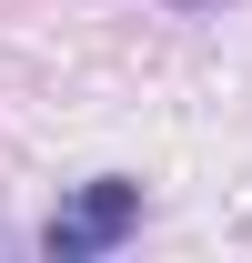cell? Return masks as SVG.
Wrapping results in <instances>:
<instances>
[{"label": "cell", "mask_w": 252, "mask_h": 263, "mask_svg": "<svg viewBox=\"0 0 252 263\" xmlns=\"http://www.w3.org/2000/svg\"><path fill=\"white\" fill-rule=\"evenodd\" d=\"M131 233H141V182H131V172H91V182L40 223V253L51 263H91V253H111V243H131Z\"/></svg>", "instance_id": "obj_1"}, {"label": "cell", "mask_w": 252, "mask_h": 263, "mask_svg": "<svg viewBox=\"0 0 252 263\" xmlns=\"http://www.w3.org/2000/svg\"><path fill=\"white\" fill-rule=\"evenodd\" d=\"M172 10H212V0H172Z\"/></svg>", "instance_id": "obj_2"}]
</instances>
